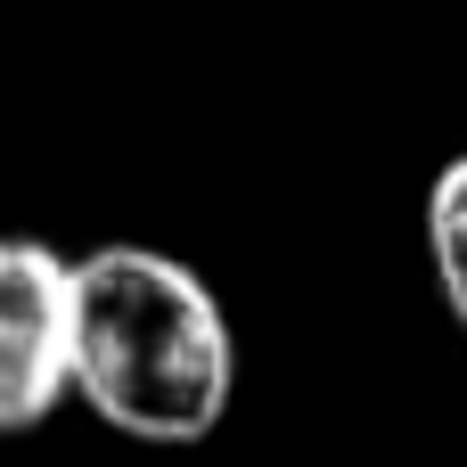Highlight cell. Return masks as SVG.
<instances>
[{
  "label": "cell",
  "instance_id": "obj_1",
  "mask_svg": "<svg viewBox=\"0 0 467 467\" xmlns=\"http://www.w3.org/2000/svg\"><path fill=\"white\" fill-rule=\"evenodd\" d=\"M230 320L213 287L156 246L74 263V402L140 443H197L230 410Z\"/></svg>",
  "mask_w": 467,
  "mask_h": 467
},
{
  "label": "cell",
  "instance_id": "obj_3",
  "mask_svg": "<svg viewBox=\"0 0 467 467\" xmlns=\"http://www.w3.org/2000/svg\"><path fill=\"white\" fill-rule=\"evenodd\" d=\"M427 254H435V287L467 328V156H451L427 189Z\"/></svg>",
  "mask_w": 467,
  "mask_h": 467
},
{
  "label": "cell",
  "instance_id": "obj_2",
  "mask_svg": "<svg viewBox=\"0 0 467 467\" xmlns=\"http://www.w3.org/2000/svg\"><path fill=\"white\" fill-rule=\"evenodd\" d=\"M74 402V263L0 238V435H33Z\"/></svg>",
  "mask_w": 467,
  "mask_h": 467
}]
</instances>
